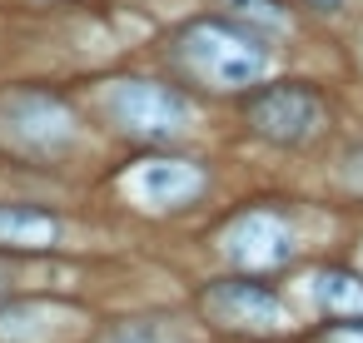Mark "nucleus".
<instances>
[{
	"label": "nucleus",
	"instance_id": "6",
	"mask_svg": "<svg viewBox=\"0 0 363 343\" xmlns=\"http://www.w3.org/2000/svg\"><path fill=\"white\" fill-rule=\"evenodd\" d=\"M204 313L224 328H244V333H269V328H284L289 313L284 303L264 288V283H249V279H224V283H209L204 288Z\"/></svg>",
	"mask_w": 363,
	"mask_h": 343
},
{
	"label": "nucleus",
	"instance_id": "9",
	"mask_svg": "<svg viewBox=\"0 0 363 343\" xmlns=\"http://www.w3.org/2000/svg\"><path fill=\"white\" fill-rule=\"evenodd\" d=\"M313 303L328 318H353V313H363V279L348 269H323V274H313Z\"/></svg>",
	"mask_w": 363,
	"mask_h": 343
},
{
	"label": "nucleus",
	"instance_id": "8",
	"mask_svg": "<svg viewBox=\"0 0 363 343\" xmlns=\"http://www.w3.org/2000/svg\"><path fill=\"white\" fill-rule=\"evenodd\" d=\"M55 234H60V224L50 214L0 204V244H6V249H50Z\"/></svg>",
	"mask_w": 363,
	"mask_h": 343
},
{
	"label": "nucleus",
	"instance_id": "12",
	"mask_svg": "<svg viewBox=\"0 0 363 343\" xmlns=\"http://www.w3.org/2000/svg\"><path fill=\"white\" fill-rule=\"evenodd\" d=\"M115 343H164V338H160V333H155L150 323H135V328H125V333H120Z\"/></svg>",
	"mask_w": 363,
	"mask_h": 343
},
{
	"label": "nucleus",
	"instance_id": "5",
	"mask_svg": "<svg viewBox=\"0 0 363 343\" xmlns=\"http://www.w3.org/2000/svg\"><path fill=\"white\" fill-rule=\"evenodd\" d=\"M224 254H229V264H239V269H249V274L279 269V264L294 259V234H289V224H284L279 214L249 209V214H239V219L224 229Z\"/></svg>",
	"mask_w": 363,
	"mask_h": 343
},
{
	"label": "nucleus",
	"instance_id": "3",
	"mask_svg": "<svg viewBox=\"0 0 363 343\" xmlns=\"http://www.w3.org/2000/svg\"><path fill=\"white\" fill-rule=\"evenodd\" d=\"M249 125L269 145H303L323 130V100L308 85H269L249 100Z\"/></svg>",
	"mask_w": 363,
	"mask_h": 343
},
{
	"label": "nucleus",
	"instance_id": "4",
	"mask_svg": "<svg viewBox=\"0 0 363 343\" xmlns=\"http://www.w3.org/2000/svg\"><path fill=\"white\" fill-rule=\"evenodd\" d=\"M0 125H6V135L21 145V150H40V154H55L75 140V115L50 100V95H11L6 105H0Z\"/></svg>",
	"mask_w": 363,
	"mask_h": 343
},
{
	"label": "nucleus",
	"instance_id": "2",
	"mask_svg": "<svg viewBox=\"0 0 363 343\" xmlns=\"http://www.w3.org/2000/svg\"><path fill=\"white\" fill-rule=\"evenodd\" d=\"M105 105H110L120 130L145 135V140H169V135L189 130V100L169 85H155V80H120Z\"/></svg>",
	"mask_w": 363,
	"mask_h": 343
},
{
	"label": "nucleus",
	"instance_id": "11",
	"mask_svg": "<svg viewBox=\"0 0 363 343\" xmlns=\"http://www.w3.org/2000/svg\"><path fill=\"white\" fill-rule=\"evenodd\" d=\"M323 343H363V323H338L323 333Z\"/></svg>",
	"mask_w": 363,
	"mask_h": 343
},
{
	"label": "nucleus",
	"instance_id": "10",
	"mask_svg": "<svg viewBox=\"0 0 363 343\" xmlns=\"http://www.w3.org/2000/svg\"><path fill=\"white\" fill-rule=\"evenodd\" d=\"M229 6H234L239 16H249V21H259V26H269V30H289V11L279 6V0H229Z\"/></svg>",
	"mask_w": 363,
	"mask_h": 343
},
{
	"label": "nucleus",
	"instance_id": "7",
	"mask_svg": "<svg viewBox=\"0 0 363 343\" xmlns=\"http://www.w3.org/2000/svg\"><path fill=\"white\" fill-rule=\"evenodd\" d=\"M130 189L150 204V209H174L184 199H194L204 189V174L189 159H150L130 174Z\"/></svg>",
	"mask_w": 363,
	"mask_h": 343
},
{
	"label": "nucleus",
	"instance_id": "1",
	"mask_svg": "<svg viewBox=\"0 0 363 343\" xmlns=\"http://www.w3.org/2000/svg\"><path fill=\"white\" fill-rule=\"evenodd\" d=\"M179 60L214 90H244L259 85L269 75V50L259 45V35L234 30L224 21H194L179 35Z\"/></svg>",
	"mask_w": 363,
	"mask_h": 343
}]
</instances>
